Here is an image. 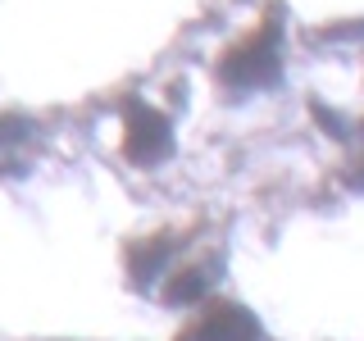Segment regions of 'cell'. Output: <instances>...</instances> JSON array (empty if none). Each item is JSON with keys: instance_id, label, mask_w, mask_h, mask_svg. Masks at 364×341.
Returning <instances> with one entry per match:
<instances>
[{"instance_id": "cell-1", "label": "cell", "mask_w": 364, "mask_h": 341, "mask_svg": "<svg viewBox=\"0 0 364 341\" xmlns=\"http://www.w3.org/2000/svg\"><path fill=\"white\" fill-rule=\"evenodd\" d=\"M223 77L232 87H264L278 77V32H273V23H264L255 37H246L242 45L228 50Z\"/></svg>"}, {"instance_id": "cell-2", "label": "cell", "mask_w": 364, "mask_h": 341, "mask_svg": "<svg viewBox=\"0 0 364 341\" xmlns=\"http://www.w3.org/2000/svg\"><path fill=\"white\" fill-rule=\"evenodd\" d=\"M123 151L132 164H159L173 151V132H168L164 114H155L151 105H132L128 123H123Z\"/></svg>"}, {"instance_id": "cell-3", "label": "cell", "mask_w": 364, "mask_h": 341, "mask_svg": "<svg viewBox=\"0 0 364 341\" xmlns=\"http://www.w3.org/2000/svg\"><path fill=\"white\" fill-rule=\"evenodd\" d=\"M182 341H259V323L242 310V305L219 301V305L205 310V318Z\"/></svg>"}, {"instance_id": "cell-4", "label": "cell", "mask_w": 364, "mask_h": 341, "mask_svg": "<svg viewBox=\"0 0 364 341\" xmlns=\"http://www.w3.org/2000/svg\"><path fill=\"white\" fill-rule=\"evenodd\" d=\"M168 255H173V242H168V237L136 242V246H132V255H128V269H132V282H136V287L155 282V273L168 264Z\"/></svg>"}, {"instance_id": "cell-5", "label": "cell", "mask_w": 364, "mask_h": 341, "mask_svg": "<svg viewBox=\"0 0 364 341\" xmlns=\"http://www.w3.org/2000/svg\"><path fill=\"white\" fill-rule=\"evenodd\" d=\"M205 287H210V278H205V269L187 264V269H178L173 278H168L164 296H168V305H191V301H200V296H205Z\"/></svg>"}]
</instances>
